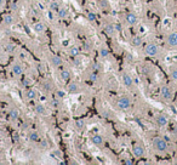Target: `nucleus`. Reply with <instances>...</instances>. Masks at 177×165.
<instances>
[{
	"mask_svg": "<svg viewBox=\"0 0 177 165\" xmlns=\"http://www.w3.org/2000/svg\"><path fill=\"white\" fill-rule=\"evenodd\" d=\"M152 146H153V149L159 154H165L169 152V143L161 136H155L152 140Z\"/></svg>",
	"mask_w": 177,
	"mask_h": 165,
	"instance_id": "obj_1",
	"label": "nucleus"
},
{
	"mask_svg": "<svg viewBox=\"0 0 177 165\" xmlns=\"http://www.w3.org/2000/svg\"><path fill=\"white\" fill-rule=\"evenodd\" d=\"M175 97V89L171 84H165L160 88V99L166 102V103H170L172 102Z\"/></svg>",
	"mask_w": 177,
	"mask_h": 165,
	"instance_id": "obj_2",
	"label": "nucleus"
},
{
	"mask_svg": "<svg viewBox=\"0 0 177 165\" xmlns=\"http://www.w3.org/2000/svg\"><path fill=\"white\" fill-rule=\"evenodd\" d=\"M160 47L158 44L155 43H148L146 46H144V53L149 57H156L160 55Z\"/></svg>",
	"mask_w": 177,
	"mask_h": 165,
	"instance_id": "obj_3",
	"label": "nucleus"
},
{
	"mask_svg": "<svg viewBox=\"0 0 177 165\" xmlns=\"http://www.w3.org/2000/svg\"><path fill=\"white\" fill-rule=\"evenodd\" d=\"M131 105H132V100H131V97H129V96H126V95L120 96V97L117 100V107H118L120 111H127V109H130Z\"/></svg>",
	"mask_w": 177,
	"mask_h": 165,
	"instance_id": "obj_4",
	"label": "nucleus"
},
{
	"mask_svg": "<svg viewBox=\"0 0 177 165\" xmlns=\"http://www.w3.org/2000/svg\"><path fill=\"white\" fill-rule=\"evenodd\" d=\"M165 43L170 49H177V31L170 32L165 38Z\"/></svg>",
	"mask_w": 177,
	"mask_h": 165,
	"instance_id": "obj_5",
	"label": "nucleus"
},
{
	"mask_svg": "<svg viewBox=\"0 0 177 165\" xmlns=\"http://www.w3.org/2000/svg\"><path fill=\"white\" fill-rule=\"evenodd\" d=\"M132 154H134L135 158H142V157H144V154H146L144 146L142 143H140V142L134 143L132 144Z\"/></svg>",
	"mask_w": 177,
	"mask_h": 165,
	"instance_id": "obj_6",
	"label": "nucleus"
},
{
	"mask_svg": "<svg viewBox=\"0 0 177 165\" xmlns=\"http://www.w3.org/2000/svg\"><path fill=\"white\" fill-rule=\"evenodd\" d=\"M154 120H155V124H156L159 128H165V126H167V125H169V121H170L169 117H167L166 114H164V113L156 114L155 118H154Z\"/></svg>",
	"mask_w": 177,
	"mask_h": 165,
	"instance_id": "obj_7",
	"label": "nucleus"
},
{
	"mask_svg": "<svg viewBox=\"0 0 177 165\" xmlns=\"http://www.w3.org/2000/svg\"><path fill=\"white\" fill-rule=\"evenodd\" d=\"M121 81H123V85H124L125 88H127V89L132 88L134 84H135L134 78H132L129 73H126V72H124V73L121 74Z\"/></svg>",
	"mask_w": 177,
	"mask_h": 165,
	"instance_id": "obj_8",
	"label": "nucleus"
},
{
	"mask_svg": "<svg viewBox=\"0 0 177 165\" xmlns=\"http://www.w3.org/2000/svg\"><path fill=\"white\" fill-rule=\"evenodd\" d=\"M125 21H126V23L129 26H135L138 22V17H137V15L135 12H129L126 15V17H125Z\"/></svg>",
	"mask_w": 177,
	"mask_h": 165,
	"instance_id": "obj_9",
	"label": "nucleus"
},
{
	"mask_svg": "<svg viewBox=\"0 0 177 165\" xmlns=\"http://www.w3.org/2000/svg\"><path fill=\"white\" fill-rule=\"evenodd\" d=\"M67 91L69 94H78L80 91V85L78 84L76 81H72V82H69L68 86H67Z\"/></svg>",
	"mask_w": 177,
	"mask_h": 165,
	"instance_id": "obj_10",
	"label": "nucleus"
},
{
	"mask_svg": "<svg viewBox=\"0 0 177 165\" xmlns=\"http://www.w3.org/2000/svg\"><path fill=\"white\" fill-rule=\"evenodd\" d=\"M142 44H143V38H142L141 35L136 34V35H134V37L131 38V45H132V46L140 47V46H142Z\"/></svg>",
	"mask_w": 177,
	"mask_h": 165,
	"instance_id": "obj_11",
	"label": "nucleus"
},
{
	"mask_svg": "<svg viewBox=\"0 0 177 165\" xmlns=\"http://www.w3.org/2000/svg\"><path fill=\"white\" fill-rule=\"evenodd\" d=\"M91 142H92L95 146H97V147H101V146L103 144L105 140H103V137H102L101 135L96 134V135H92V136H91Z\"/></svg>",
	"mask_w": 177,
	"mask_h": 165,
	"instance_id": "obj_12",
	"label": "nucleus"
},
{
	"mask_svg": "<svg viewBox=\"0 0 177 165\" xmlns=\"http://www.w3.org/2000/svg\"><path fill=\"white\" fill-rule=\"evenodd\" d=\"M11 70H12L14 75H16V76H20V75L23 74V67H22L21 63H15V64L12 66Z\"/></svg>",
	"mask_w": 177,
	"mask_h": 165,
	"instance_id": "obj_13",
	"label": "nucleus"
},
{
	"mask_svg": "<svg viewBox=\"0 0 177 165\" xmlns=\"http://www.w3.org/2000/svg\"><path fill=\"white\" fill-rule=\"evenodd\" d=\"M50 62H51V64L53 66V67H60V66H62V63H63V60H62V57L61 56H57V55H55V56H52L51 57V60H50Z\"/></svg>",
	"mask_w": 177,
	"mask_h": 165,
	"instance_id": "obj_14",
	"label": "nucleus"
},
{
	"mask_svg": "<svg viewBox=\"0 0 177 165\" xmlns=\"http://www.w3.org/2000/svg\"><path fill=\"white\" fill-rule=\"evenodd\" d=\"M169 76L172 81H177V66L169 67Z\"/></svg>",
	"mask_w": 177,
	"mask_h": 165,
	"instance_id": "obj_15",
	"label": "nucleus"
},
{
	"mask_svg": "<svg viewBox=\"0 0 177 165\" xmlns=\"http://www.w3.org/2000/svg\"><path fill=\"white\" fill-rule=\"evenodd\" d=\"M3 23L6 24V26H11V24H14V23H15V17H14V15H11V14H6V15L3 17Z\"/></svg>",
	"mask_w": 177,
	"mask_h": 165,
	"instance_id": "obj_16",
	"label": "nucleus"
},
{
	"mask_svg": "<svg viewBox=\"0 0 177 165\" xmlns=\"http://www.w3.org/2000/svg\"><path fill=\"white\" fill-rule=\"evenodd\" d=\"M33 29H34V32H35V33H43V32H45L46 26H45V23H44V22H37V23H34Z\"/></svg>",
	"mask_w": 177,
	"mask_h": 165,
	"instance_id": "obj_17",
	"label": "nucleus"
},
{
	"mask_svg": "<svg viewBox=\"0 0 177 165\" xmlns=\"http://www.w3.org/2000/svg\"><path fill=\"white\" fill-rule=\"evenodd\" d=\"M41 88H43V90H44L45 92H51V91L53 90V84H52L50 80H45V81L43 82Z\"/></svg>",
	"mask_w": 177,
	"mask_h": 165,
	"instance_id": "obj_18",
	"label": "nucleus"
},
{
	"mask_svg": "<svg viewBox=\"0 0 177 165\" xmlns=\"http://www.w3.org/2000/svg\"><path fill=\"white\" fill-rule=\"evenodd\" d=\"M103 31H105V34H107V35L112 37V35L115 33L114 24H112V23H108V24H106V26H105V28H103Z\"/></svg>",
	"mask_w": 177,
	"mask_h": 165,
	"instance_id": "obj_19",
	"label": "nucleus"
},
{
	"mask_svg": "<svg viewBox=\"0 0 177 165\" xmlns=\"http://www.w3.org/2000/svg\"><path fill=\"white\" fill-rule=\"evenodd\" d=\"M35 112L38 114H41V115H46L47 114V109H46V107L43 103H37L35 105Z\"/></svg>",
	"mask_w": 177,
	"mask_h": 165,
	"instance_id": "obj_20",
	"label": "nucleus"
},
{
	"mask_svg": "<svg viewBox=\"0 0 177 165\" xmlns=\"http://www.w3.org/2000/svg\"><path fill=\"white\" fill-rule=\"evenodd\" d=\"M57 17L60 20H64L68 17V10L67 8H60V10L57 11Z\"/></svg>",
	"mask_w": 177,
	"mask_h": 165,
	"instance_id": "obj_21",
	"label": "nucleus"
},
{
	"mask_svg": "<svg viewBox=\"0 0 177 165\" xmlns=\"http://www.w3.org/2000/svg\"><path fill=\"white\" fill-rule=\"evenodd\" d=\"M18 117H20V109H18V108H12V109H10V112H9V118H10L11 120H16V119H18Z\"/></svg>",
	"mask_w": 177,
	"mask_h": 165,
	"instance_id": "obj_22",
	"label": "nucleus"
},
{
	"mask_svg": "<svg viewBox=\"0 0 177 165\" xmlns=\"http://www.w3.org/2000/svg\"><path fill=\"white\" fill-rule=\"evenodd\" d=\"M39 138H40V135H39L38 131L32 130V131L29 132V135H28V140H29L31 142H38Z\"/></svg>",
	"mask_w": 177,
	"mask_h": 165,
	"instance_id": "obj_23",
	"label": "nucleus"
},
{
	"mask_svg": "<svg viewBox=\"0 0 177 165\" xmlns=\"http://www.w3.org/2000/svg\"><path fill=\"white\" fill-rule=\"evenodd\" d=\"M68 52H69V55H70L72 57H78V56H79V53H80V49H79L76 45H73V46H70V47H69Z\"/></svg>",
	"mask_w": 177,
	"mask_h": 165,
	"instance_id": "obj_24",
	"label": "nucleus"
},
{
	"mask_svg": "<svg viewBox=\"0 0 177 165\" xmlns=\"http://www.w3.org/2000/svg\"><path fill=\"white\" fill-rule=\"evenodd\" d=\"M60 75H61V79L63 80V81H69L70 80V72L68 70V69H63V70H61L60 72Z\"/></svg>",
	"mask_w": 177,
	"mask_h": 165,
	"instance_id": "obj_25",
	"label": "nucleus"
},
{
	"mask_svg": "<svg viewBox=\"0 0 177 165\" xmlns=\"http://www.w3.org/2000/svg\"><path fill=\"white\" fill-rule=\"evenodd\" d=\"M24 96H26L27 100H34L37 97V90H34V89H27Z\"/></svg>",
	"mask_w": 177,
	"mask_h": 165,
	"instance_id": "obj_26",
	"label": "nucleus"
},
{
	"mask_svg": "<svg viewBox=\"0 0 177 165\" xmlns=\"http://www.w3.org/2000/svg\"><path fill=\"white\" fill-rule=\"evenodd\" d=\"M91 68H92L94 72H97V73H98V72L102 70V64H101L100 62H96V61H95V62L91 63Z\"/></svg>",
	"mask_w": 177,
	"mask_h": 165,
	"instance_id": "obj_27",
	"label": "nucleus"
},
{
	"mask_svg": "<svg viewBox=\"0 0 177 165\" xmlns=\"http://www.w3.org/2000/svg\"><path fill=\"white\" fill-rule=\"evenodd\" d=\"M74 126H75L78 130L84 129V126H85V120H84V119H78V120H75V121H74Z\"/></svg>",
	"mask_w": 177,
	"mask_h": 165,
	"instance_id": "obj_28",
	"label": "nucleus"
},
{
	"mask_svg": "<svg viewBox=\"0 0 177 165\" xmlns=\"http://www.w3.org/2000/svg\"><path fill=\"white\" fill-rule=\"evenodd\" d=\"M39 146H40V148H41V149H47V148L50 147V142H49V140L43 138V140H40Z\"/></svg>",
	"mask_w": 177,
	"mask_h": 165,
	"instance_id": "obj_29",
	"label": "nucleus"
},
{
	"mask_svg": "<svg viewBox=\"0 0 177 165\" xmlns=\"http://www.w3.org/2000/svg\"><path fill=\"white\" fill-rule=\"evenodd\" d=\"M5 50H6V52H9V53H14L15 50H16V46H15L12 43H9V44L5 45Z\"/></svg>",
	"mask_w": 177,
	"mask_h": 165,
	"instance_id": "obj_30",
	"label": "nucleus"
},
{
	"mask_svg": "<svg viewBox=\"0 0 177 165\" xmlns=\"http://www.w3.org/2000/svg\"><path fill=\"white\" fill-rule=\"evenodd\" d=\"M60 8H61V6H60V4H58L57 2H51V3H50V10H51V11L57 12V11L60 10Z\"/></svg>",
	"mask_w": 177,
	"mask_h": 165,
	"instance_id": "obj_31",
	"label": "nucleus"
},
{
	"mask_svg": "<svg viewBox=\"0 0 177 165\" xmlns=\"http://www.w3.org/2000/svg\"><path fill=\"white\" fill-rule=\"evenodd\" d=\"M100 56H101L102 58H107V57H109V50H108L107 47H102V49L100 50Z\"/></svg>",
	"mask_w": 177,
	"mask_h": 165,
	"instance_id": "obj_32",
	"label": "nucleus"
},
{
	"mask_svg": "<svg viewBox=\"0 0 177 165\" xmlns=\"http://www.w3.org/2000/svg\"><path fill=\"white\" fill-rule=\"evenodd\" d=\"M88 79H90V81L91 82H96L97 80H98V74H97V72H91L90 73V75H88Z\"/></svg>",
	"mask_w": 177,
	"mask_h": 165,
	"instance_id": "obj_33",
	"label": "nucleus"
},
{
	"mask_svg": "<svg viewBox=\"0 0 177 165\" xmlns=\"http://www.w3.org/2000/svg\"><path fill=\"white\" fill-rule=\"evenodd\" d=\"M100 8H101L102 10H108V9H109L108 0H100Z\"/></svg>",
	"mask_w": 177,
	"mask_h": 165,
	"instance_id": "obj_34",
	"label": "nucleus"
},
{
	"mask_svg": "<svg viewBox=\"0 0 177 165\" xmlns=\"http://www.w3.org/2000/svg\"><path fill=\"white\" fill-rule=\"evenodd\" d=\"M87 20L90 21V22H95L96 20H97V16H96V14L95 12H87Z\"/></svg>",
	"mask_w": 177,
	"mask_h": 165,
	"instance_id": "obj_35",
	"label": "nucleus"
},
{
	"mask_svg": "<svg viewBox=\"0 0 177 165\" xmlns=\"http://www.w3.org/2000/svg\"><path fill=\"white\" fill-rule=\"evenodd\" d=\"M32 84H33V81H32L31 78H26V79L22 81V85H23L24 88H27V89H28V86H31Z\"/></svg>",
	"mask_w": 177,
	"mask_h": 165,
	"instance_id": "obj_36",
	"label": "nucleus"
},
{
	"mask_svg": "<svg viewBox=\"0 0 177 165\" xmlns=\"http://www.w3.org/2000/svg\"><path fill=\"white\" fill-rule=\"evenodd\" d=\"M66 96V91H63V90H57L56 91V97L57 99H63Z\"/></svg>",
	"mask_w": 177,
	"mask_h": 165,
	"instance_id": "obj_37",
	"label": "nucleus"
},
{
	"mask_svg": "<svg viewBox=\"0 0 177 165\" xmlns=\"http://www.w3.org/2000/svg\"><path fill=\"white\" fill-rule=\"evenodd\" d=\"M53 155H55L57 159H62V157H63V153H62L60 149H55V150H53Z\"/></svg>",
	"mask_w": 177,
	"mask_h": 165,
	"instance_id": "obj_38",
	"label": "nucleus"
},
{
	"mask_svg": "<svg viewBox=\"0 0 177 165\" xmlns=\"http://www.w3.org/2000/svg\"><path fill=\"white\" fill-rule=\"evenodd\" d=\"M84 49H85L86 51H90V50L92 49V43H91V41H86V43L84 44Z\"/></svg>",
	"mask_w": 177,
	"mask_h": 165,
	"instance_id": "obj_39",
	"label": "nucleus"
},
{
	"mask_svg": "<svg viewBox=\"0 0 177 165\" xmlns=\"http://www.w3.org/2000/svg\"><path fill=\"white\" fill-rule=\"evenodd\" d=\"M51 106H52L53 108H57V107L60 106V99H53V100H51Z\"/></svg>",
	"mask_w": 177,
	"mask_h": 165,
	"instance_id": "obj_40",
	"label": "nucleus"
},
{
	"mask_svg": "<svg viewBox=\"0 0 177 165\" xmlns=\"http://www.w3.org/2000/svg\"><path fill=\"white\" fill-rule=\"evenodd\" d=\"M12 140H14V142H18V141H20V134H18L17 131H16V132H14Z\"/></svg>",
	"mask_w": 177,
	"mask_h": 165,
	"instance_id": "obj_41",
	"label": "nucleus"
},
{
	"mask_svg": "<svg viewBox=\"0 0 177 165\" xmlns=\"http://www.w3.org/2000/svg\"><path fill=\"white\" fill-rule=\"evenodd\" d=\"M114 28H115V32H120L121 31V24L120 23H115Z\"/></svg>",
	"mask_w": 177,
	"mask_h": 165,
	"instance_id": "obj_42",
	"label": "nucleus"
},
{
	"mask_svg": "<svg viewBox=\"0 0 177 165\" xmlns=\"http://www.w3.org/2000/svg\"><path fill=\"white\" fill-rule=\"evenodd\" d=\"M102 114H103V117H106V118H111V113H109V111H106V112H103Z\"/></svg>",
	"mask_w": 177,
	"mask_h": 165,
	"instance_id": "obj_43",
	"label": "nucleus"
},
{
	"mask_svg": "<svg viewBox=\"0 0 177 165\" xmlns=\"http://www.w3.org/2000/svg\"><path fill=\"white\" fill-rule=\"evenodd\" d=\"M74 64H75V66H79V64H80V60L75 57V60H74Z\"/></svg>",
	"mask_w": 177,
	"mask_h": 165,
	"instance_id": "obj_44",
	"label": "nucleus"
},
{
	"mask_svg": "<svg viewBox=\"0 0 177 165\" xmlns=\"http://www.w3.org/2000/svg\"><path fill=\"white\" fill-rule=\"evenodd\" d=\"M11 9H12V10H17V9H18V6H17L16 4H12V5H11Z\"/></svg>",
	"mask_w": 177,
	"mask_h": 165,
	"instance_id": "obj_45",
	"label": "nucleus"
},
{
	"mask_svg": "<svg viewBox=\"0 0 177 165\" xmlns=\"http://www.w3.org/2000/svg\"><path fill=\"white\" fill-rule=\"evenodd\" d=\"M125 164H126V165H131V164H134V163H132V160H125Z\"/></svg>",
	"mask_w": 177,
	"mask_h": 165,
	"instance_id": "obj_46",
	"label": "nucleus"
},
{
	"mask_svg": "<svg viewBox=\"0 0 177 165\" xmlns=\"http://www.w3.org/2000/svg\"><path fill=\"white\" fill-rule=\"evenodd\" d=\"M4 5V0H0V8H2Z\"/></svg>",
	"mask_w": 177,
	"mask_h": 165,
	"instance_id": "obj_47",
	"label": "nucleus"
},
{
	"mask_svg": "<svg viewBox=\"0 0 177 165\" xmlns=\"http://www.w3.org/2000/svg\"><path fill=\"white\" fill-rule=\"evenodd\" d=\"M175 27H176V31H177V20L175 21Z\"/></svg>",
	"mask_w": 177,
	"mask_h": 165,
	"instance_id": "obj_48",
	"label": "nucleus"
},
{
	"mask_svg": "<svg viewBox=\"0 0 177 165\" xmlns=\"http://www.w3.org/2000/svg\"><path fill=\"white\" fill-rule=\"evenodd\" d=\"M0 109H2V106H0Z\"/></svg>",
	"mask_w": 177,
	"mask_h": 165,
	"instance_id": "obj_49",
	"label": "nucleus"
}]
</instances>
